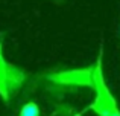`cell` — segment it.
<instances>
[{"label":"cell","instance_id":"cell-1","mask_svg":"<svg viewBox=\"0 0 120 116\" xmlns=\"http://www.w3.org/2000/svg\"><path fill=\"white\" fill-rule=\"evenodd\" d=\"M91 78H93V89L96 92V98H94L93 104H90L84 112L93 110L99 116H120L117 102H116L114 96L111 95L108 86L105 84V78H103L102 72V49L99 52L96 64L91 66ZM84 112H81L78 116H81Z\"/></svg>","mask_w":120,"mask_h":116},{"label":"cell","instance_id":"cell-2","mask_svg":"<svg viewBox=\"0 0 120 116\" xmlns=\"http://www.w3.org/2000/svg\"><path fill=\"white\" fill-rule=\"evenodd\" d=\"M47 80L56 86H78V87H91L93 89V78H91V66L85 69H73V70L53 72L47 75Z\"/></svg>","mask_w":120,"mask_h":116},{"label":"cell","instance_id":"cell-3","mask_svg":"<svg viewBox=\"0 0 120 116\" xmlns=\"http://www.w3.org/2000/svg\"><path fill=\"white\" fill-rule=\"evenodd\" d=\"M24 81H26V72L21 70L20 67H17L14 64H8V78H6V83H8L9 96L14 95L15 92H18Z\"/></svg>","mask_w":120,"mask_h":116},{"label":"cell","instance_id":"cell-4","mask_svg":"<svg viewBox=\"0 0 120 116\" xmlns=\"http://www.w3.org/2000/svg\"><path fill=\"white\" fill-rule=\"evenodd\" d=\"M8 63L3 57V48H2V38H0V96L3 101L9 99V92H8Z\"/></svg>","mask_w":120,"mask_h":116},{"label":"cell","instance_id":"cell-5","mask_svg":"<svg viewBox=\"0 0 120 116\" xmlns=\"http://www.w3.org/2000/svg\"><path fill=\"white\" fill-rule=\"evenodd\" d=\"M20 116H40V108L35 102H26L20 112Z\"/></svg>","mask_w":120,"mask_h":116}]
</instances>
